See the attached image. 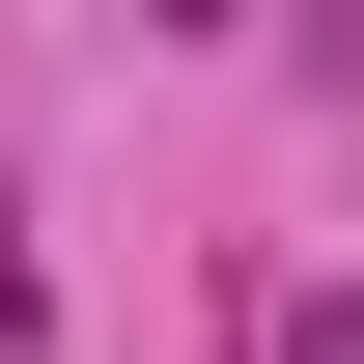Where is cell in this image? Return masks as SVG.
<instances>
[{
  "instance_id": "6da1fadb",
  "label": "cell",
  "mask_w": 364,
  "mask_h": 364,
  "mask_svg": "<svg viewBox=\"0 0 364 364\" xmlns=\"http://www.w3.org/2000/svg\"><path fill=\"white\" fill-rule=\"evenodd\" d=\"M0 364H56V280H28V196H0Z\"/></svg>"
}]
</instances>
